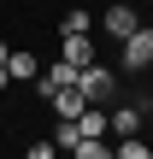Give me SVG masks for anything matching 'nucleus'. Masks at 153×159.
<instances>
[{
  "label": "nucleus",
  "instance_id": "nucleus-13",
  "mask_svg": "<svg viewBox=\"0 0 153 159\" xmlns=\"http://www.w3.org/2000/svg\"><path fill=\"white\" fill-rule=\"evenodd\" d=\"M6 83H12V71H6V65H0V89H6Z\"/></svg>",
  "mask_w": 153,
  "mask_h": 159
},
{
  "label": "nucleus",
  "instance_id": "nucleus-5",
  "mask_svg": "<svg viewBox=\"0 0 153 159\" xmlns=\"http://www.w3.org/2000/svg\"><path fill=\"white\" fill-rule=\"evenodd\" d=\"M6 71H12L18 83H35V77H41V59H35V53H6Z\"/></svg>",
  "mask_w": 153,
  "mask_h": 159
},
{
  "label": "nucleus",
  "instance_id": "nucleus-11",
  "mask_svg": "<svg viewBox=\"0 0 153 159\" xmlns=\"http://www.w3.org/2000/svg\"><path fill=\"white\" fill-rule=\"evenodd\" d=\"M88 30H94L88 12H65V24H59V35H88Z\"/></svg>",
  "mask_w": 153,
  "mask_h": 159
},
{
  "label": "nucleus",
  "instance_id": "nucleus-7",
  "mask_svg": "<svg viewBox=\"0 0 153 159\" xmlns=\"http://www.w3.org/2000/svg\"><path fill=\"white\" fill-rule=\"evenodd\" d=\"M65 65H94V41L88 35H65Z\"/></svg>",
  "mask_w": 153,
  "mask_h": 159
},
{
  "label": "nucleus",
  "instance_id": "nucleus-6",
  "mask_svg": "<svg viewBox=\"0 0 153 159\" xmlns=\"http://www.w3.org/2000/svg\"><path fill=\"white\" fill-rule=\"evenodd\" d=\"M112 136L124 142V136H142V106H118L112 112Z\"/></svg>",
  "mask_w": 153,
  "mask_h": 159
},
{
  "label": "nucleus",
  "instance_id": "nucleus-2",
  "mask_svg": "<svg viewBox=\"0 0 153 159\" xmlns=\"http://www.w3.org/2000/svg\"><path fill=\"white\" fill-rule=\"evenodd\" d=\"M100 24H106V30H112V35H118V41H124V35H136V30H142V18H136V6H130V0H118V6H112V12H106V18H100Z\"/></svg>",
  "mask_w": 153,
  "mask_h": 159
},
{
  "label": "nucleus",
  "instance_id": "nucleus-12",
  "mask_svg": "<svg viewBox=\"0 0 153 159\" xmlns=\"http://www.w3.org/2000/svg\"><path fill=\"white\" fill-rule=\"evenodd\" d=\"M24 159H59V148H53V142H35V148H29Z\"/></svg>",
  "mask_w": 153,
  "mask_h": 159
},
{
  "label": "nucleus",
  "instance_id": "nucleus-3",
  "mask_svg": "<svg viewBox=\"0 0 153 159\" xmlns=\"http://www.w3.org/2000/svg\"><path fill=\"white\" fill-rule=\"evenodd\" d=\"M124 65H153V30L147 24L136 35H124Z\"/></svg>",
  "mask_w": 153,
  "mask_h": 159
},
{
  "label": "nucleus",
  "instance_id": "nucleus-10",
  "mask_svg": "<svg viewBox=\"0 0 153 159\" xmlns=\"http://www.w3.org/2000/svg\"><path fill=\"white\" fill-rule=\"evenodd\" d=\"M112 159H153V148L142 142V136H124V142H118V153H112Z\"/></svg>",
  "mask_w": 153,
  "mask_h": 159
},
{
  "label": "nucleus",
  "instance_id": "nucleus-14",
  "mask_svg": "<svg viewBox=\"0 0 153 159\" xmlns=\"http://www.w3.org/2000/svg\"><path fill=\"white\" fill-rule=\"evenodd\" d=\"M6 53H12V47H6V41H0V65H6Z\"/></svg>",
  "mask_w": 153,
  "mask_h": 159
},
{
  "label": "nucleus",
  "instance_id": "nucleus-4",
  "mask_svg": "<svg viewBox=\"0 0 153 159\" xmlns=\"http://www.w3.org/2000/svg\"><path fill=\"white\" fill-rule=\"evenodd\" d=\"M53 112H59V118H83V112H88L83 89H77V83H71V89H59V94H53Z\"/></svg>",
  "mask_w": 153,
  "mask_h": 159
},
{
  "label": "nucleus",
  "instance_id": "nucleus-8",
  "mask_svg": "<svg viewBox=\"0 0 153 159\" xmlns=\"http://www.w3.org/2000/svg\"><path fill=\"white\" fill-rule=\"evenodd\" d=\"M71 159H112V142H106V136H88V142L71 148Z\"/></svg>",
  "mask_w": 153,
  "mask_h": 159
},
{
  "label": "nucleus",
  "instance_id": "nucleus-9",
  "mask_svg": "<svg viewBox=\"0 0 153 159\" xmlns=\"http://www.w3.org/2000/svg\"><path fill=\"white\" fill-rule=\"evenodd\" d=\"M77 142H83V130H77V118H59V130H53V148H59V153H71Z\"/></svg>",
  "mask_w": 153,
  "mask_h": 159
},
{
  "label": "nucleus",
  "instance_id": "nucleus-1",
  "mask_svg": "<svg viewBox=\"0 0 153 159\" xmlns=\"http://www.w3.org/2000/svg\"><path fill=\"white\" fill-rule=\"evenodd\" d=\"M77 89H83L88 106H100V100H112V71H106V65H83V71H77Z\"/></svg>",
  "mask_w": 153,
  "mask_h": 159
}]
</instances>
